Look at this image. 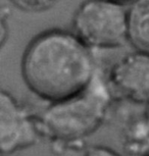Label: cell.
Segmentation results:
<instances>
[{"instance_id": "8", "label": "cell", "mask_w": 149, "mask_h": 156, "mask_svg": "<svg viewBox=\"0 0 149 156\" xmlns=\"http://www.w3.org/2000/svg\"><path fill=\"white\" fill-rule=\"evenodd\" d=\"M84 156H122L115 150L105 146H92L86 150Z\"/></svg>"}, {"instance_id": "1", "label": "cell", "mask_w": 149, "mask_h": 156, "mask_svg": "<svg viewBox=\"0 0 149 156\" xmlns=\"http://www.w3.org/2000/svg\"><path fill=\"white\" fill-rule=\"evenodd\" d=\"M97 72L92 49L73 30L54 28L41 32L30 41L22 58L26 86L48 103L83 92Z\"/></svg>"}, {"instance_id": "4", "label": "cell", "mask_w": 149, "mask_h": 156, "mask_svg": "<svg viewBox=\"0 0 149 156\" xmlns=\"http://www.w3.org/2000/svg\"><path fill=\"white\" fill-rule=\"evenodd\" d=\"M42 136L34 115L5 90L0 94V148L2 155L12 154L38 142Z\"/></svg>"}, {"instance_id": "9", "label": "cell", "mask_w": 149, "mask_h": 156, "mask_svg": "<svg viewBox=\"0 0 149 156\" xmlns=\"http://www.w3.org/2000/svg\"><path fill=\"white\" fill-rule=\"evenodd\" d=\"M112 1H115L118 2V3H121L122 5H132L133 3H135L136 1H138V0H112Z\"/></svg>"}, {"instance_id": "7", "label": "cell", "mask_w": 149, "mask_h": 156, "mask_svg": "<svg viewBox=\"0 0 149 156\" xmlns=\"http://www.w3.org/2000/svg\"><path fill=\"white\" fill-rule=\"evenodd\" d=\"M20 10L25 12H44L60 2V0H9Z\"/></svg>"}, {"instance_id": "10", "label": "cell", "mask_w": 149, "mask_h": 156, "mask_svg": "<svg viewBox=\"0 0 149 156\" xmlns=\"http://www.w3.org/2000/svg\"><path fill=\"white\" fill-rule=\"evenodd\" d=\"M144 119H145L146 125H147L148 129H149V104H147V106H146V109L144 112Z\"/></svg>"}, {"instance_id": "3", "label": "cell", "mask_w": 149, "mask_h": 156, "mask_svg": "<svg viewBox=\"0 0 149 156\" xmlns=\"http://www.w3.org/2000/svg\"><path fill=\"white\" fill-rule=\"evenodd\" d=\"M72 30L91 49H115L129 43L126 5L112 0H84L75 11Z\"/></svg>"}, {"instance_id": "11", "label": "cell", "mask_w": 149, "mask_h": 156, "mask_svg": "<svg viewBox=\"0 0 149 156\" xmlns=\"http://www.w3.org/2000/svg\"><path fill=\"white\" fill-rule=\"evenodd\" d=\"M143 156H149V152H147V153H146L145 155H143Z\"/></svg>"}, {"instance_id": "6", "label": "cell", "mask_w": 149, "mask_h": 156, "mask_svg": "<svg viewBox=\"0 0 149 156\" xmlns=\"http://www.w3.org/2000/svg\"><path fill=\"white\" fill-rule=\"evenodd\" d=\"M129 43L149 53V0H138L128 8Z\"/></svg>"}, {"instance_id": "5", "label": "cell", "mask_w": 149, "mask_h": 156, "mask_svg": "<svg viewBox=\"0 0 149 156\" xmlns=\"http://www.w3.org/2000/svg\"><path fill=\"white\" fill-rule=\"evenodd\" d=\"M110 88L138 104H149V53L135 50L125 54L107 73Z\"/></svg>"}, {"instance_id": "2", "label": "cell", "mask_w": 149, "mask_h": 156, "mask_svg": "<svg viewBox=\"0 0 149 156\" xmlns=\"http://www.w3.org/2000/svg\"><path fill=\"white\" fill-rule=\"evenodd\" d=\"M112 90L99 72L83 92L49 105L38 115L41 135L54 142L74 143L92 135L106 119Z\"/></svg>"}]
</instances>
